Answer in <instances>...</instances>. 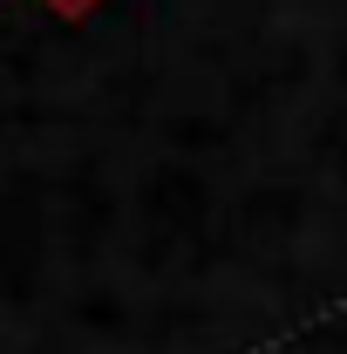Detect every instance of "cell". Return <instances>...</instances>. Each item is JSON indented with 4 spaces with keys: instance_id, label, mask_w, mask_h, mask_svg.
<instances>
[{
    "instance_id": "1",
    "label": "cell",
    "mask_w": 347,
    "mask_h": 354,
    "mask_svg": "<svg viewBox=\"0 0 347 354\" xmlns=\"http://www.w3.org/2000/svg\"><path fill=\"white\" fill-rule=\"evenodd\" d=\"M48 7H55V14H68V21H82V14L95 7V0H48Z\"/></svg>"
}]
</instances>
